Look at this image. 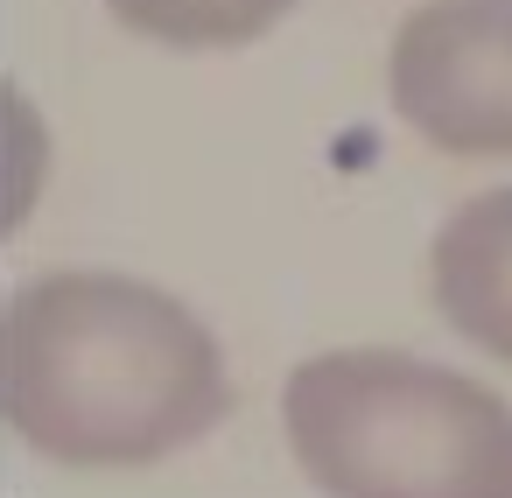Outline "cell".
I'll return each instance as SVG.
<instances>
[{"mask_svg":"<svg viewBox=\"0 0 512 498\" xmlns=\"http://www.w3.org/2000/svg\"><path fill=\"white\" fill-rule=\"evenodd\" d=\"M225 407V344L162 281L43 267L0 295V428L50 463H169L197 449Z\"/></svg>","mask_w":512,"mask_h":498,"instance_id":"obj_1","label":"cell"},{"mask_svg":"<svg viewBox=\"0 0 512 498\" xmlns=\"http://www.w3.org/2000/svg\"><path fill=\"white\" fill-rule=\"evenodd\" d=\"M281 435L316 498H512V400L400 344H337L288 372Z\"/></svg>","mask_w":512,"mask_h":498,"instance_id":"obj_2","label":"cell"},{"mask_svg":"<svg viewBox=\"0 0 512 498\" xmlns=\"http://www.w3.org/2000/svg\"><path fill=\"white\" fill-rule=\"evenodd\" d=\"M393 120L449 162H512V0H421L386 50Z\"/></svg>","mask_w":512,"mask_h":498,"instance_id":"obj_3","label":"cell"},{"mask_svg":"<svg viewBox=\"0 0 512 498\" xmlns=\"http://www.w3.org/2000/svg\"><path fill=\"white\" fill-rule=\"evenodd\" d=\"M428 302L435 316L512 365V183L463 197L428 239Z\"/></svg>","mask_w":512,"mask_h":498,"instance_id":"obj_4","label":"cell"},{"mask_svg":"<svg viewBox=\"0 0 512 498\" xmlns=\"http://www.w3.org/2000/svg\"><path fill=\"white\" fill-rule=\"evenodd\" d=\"M106 15L169 57H232L267 43L295 0H106Z\"/></svg>","mask_w":512,"mask_h":498,"instance_id":"obj_5","label":"cell"},{"mask_svg":"<svg viewBox=\"0 0 512 498\" xmlns=\"http://www.w3.org/2000/svg\"><path fill=\"white\" fill-rule=\"evenodd\" d=\"M50 190V127L15 78H0V239L22 232Z\"/></svg>","mask_w":512,"mask_h":498,"instance_id":"obj_6","label":"cell"}]
</instances>
